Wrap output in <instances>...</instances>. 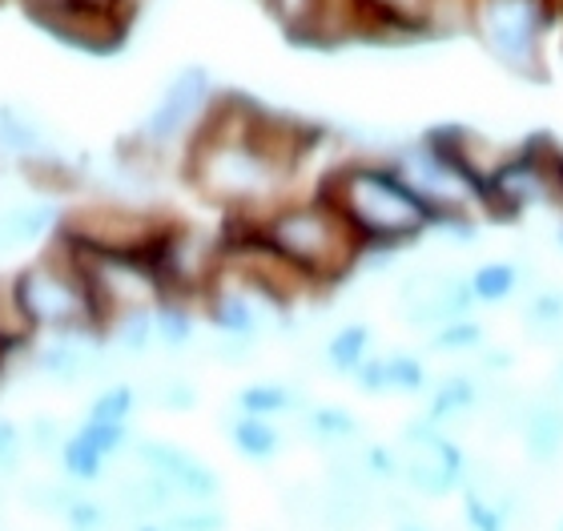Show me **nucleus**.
Here are the masks:
<instances>
[{"label":"nucleus","instance_id":"1","mask_svg":"<svg viewBox=\"0 0 563 531\" xmlns=\"http://www.w3.org/2000/svg\"><path fill=\"white\" fill-rule=\"evenodd\" d=\"M318 193L346 218L366 254H390L427 230H434V210L407 186V177L390 162L354 157L330 166Z\"/></svg>","mask_w":563,"mask_h":531},{"label":"nucleus","instance_id":"2","mask_svg":"<svg viewBox=\"0 0 563 531\" xmlns=\"http://www.w3.org/2000/svg\"><path fill=\"white\" fill-rule=\"evenodd\" d=\"M254 225L266 237V246L278 250L314 290L339 286L363 262V242L322 193L302 201L282 198L278 206L258 213Z\"/></svg>","mask_w":563,"mask_h":531},{"label":"nucleus","instance_id":"3","mask_svg":"<svg viewBox=\"0 0 563 531\" xmlns=\"http://www.w3.org/2000/svg\"><path fill=\"white\" fill-rule=\"evenodd\" d=\"M12 286L36 334H101V314L89 295V283L60 242L16 266Z\"/></svg>","mask_w":563,"mask_h":531},{"label":"nucleus","instance_id":"4","mask_svg":"<svg viewBox=\"0 0 563 531\" xmlns=\"http://www.w3.org/2000/svg\"><path fill=\"white\" fill-rule=\"evenodd\" d=\"M552 29L560 21L548 0H471V33L516 77H543Z\"/></svg>","mask_w":563,"mask_h":531},{"label":"nucleus","instance_id":"5","mask_svg":"<svg viewBox=\"0 0 563 531\" xmlns=\"http://www.w3.org/2000/svg\"><path fill=\"white\" fill-rule=\"evenodd\" d=\"M165 225H169V218H162V213L141 210V206L121 198H101L60 210L53 237L60 246L85 250V254H141V258H150L157 237L165 234Z\"/></svg>","mask_w":563,"mask_h":531},{"label":"nucleus","instance_id":"6","mask_svg":"<svg viewBox=\"0 0 563 531\" xmlns=\"http://www.w3.org/2000/svg\"><path fill=\"white\" fill-rule=\"evenodd\" d=\"M21 9L41 33L85 57H118L130 45L133 12L89 9L77 0H21Z\"/></svg>","mask_w":563,"mask_h":531},{"label":"nucleus","instance_id":"7","mask_svg":"<svg viewBox=\"0 0 563 531\" xmlns=\"http://www.w3.org/2000/svg\"><path fill=\"white\" fill-rule=\"evenodd\" d=\"M213 97H218V85H213L210 69H201V65L177 69L165 81V89L157 93V101H153V109L145 113V121H141V130L133 137L141 145H150L153 154L186 145L201 125V118L210 113Z\"/></svg>","mask_w":563,"mask_h":531},{"label":"nucleus","instance_id":"8","mask_svg":"<svg viewBox=\"0 0 563 531\" xmlns=\"http://www.w3.org/2000/svg\"><path fill=\"white\" fill-rule=\"evenodd\" d=\"M395 451H399V479L419 496H446L467 472L463 451L439 431L434 419H411Z\"/></svg>","mask_w":563,"mask_h":531},{"label":"nucleus","instance_id":"9","mask_svg":"<svg viewBox=\"0 0 563 531\" xmlns=\"http://www.w3.org/2000/svg\"><path fill=\"white\" fill-rule=\"evenodd\" d=\"M475 307L471 283L451 270H415L399 286V314L415 331H434L443 322L467 319Z\"/></svg>","mask_w":563,"mask_h":531},{"label":"nucleus","instance_id":"10","mask_svg":"<svg viewBox=\"0 0 563 531\" xmlns=\"http://www.w3.org/2000/svg\"><path fill=\"white\" fill-rule=\"evenodd\" d=\"M130 443V423H93V419H85L73 435H65L57 463L65 479H73V484H97L106 475L109 460H118Z\"/></svg>","mask_w":563,"mask_h":531},{"label":"nucleus","instance_id":"11","mask_svg":"<svg viewBox=\"0 0 563 531\" xmlns=\"http://www.w3.org/2000/svg\"><path fill=\"white\" fill-rule=\"evenodd\" d=\"M130 451H133V460H137V467L165 475V479L181 491V499H189V504H210V499L218 496V487H222L218 475H213L198 455H189V451L177 447V443H165V439H133Z\"/></svg>","mask_w":563,"mask_h":531},{"label":"nucleus","instance_id":"12","mask_svg":"<svg viewBox=\"0 0 563 531\" xmlns=\"http://www.w3.org/2000/svg\"><path fill=\"white\" fill-rule=\"evenodd\" d=\"M177 504H181V491L165 475L145 472V467L137 475H125V479L113 484V516H125V520H162L165 511H174Z\"/></svg>","mask_w":563,"mask_h":531},{"label":"nucleus","instance_id":"13","mask_svg":"<svg viewBox=\"0 0 563 531\" xmlns=\"http://www.w3.org/2000/svg\"><path fill=\"white\" fill-rule=\"evenodd\" d=\"M57 222H60V210L45 198L0 206V258L21 254V250L53 237L57 234Z\"/></svg>","mask_w":563,"mask_h":531},{"label":"nucleus","instance_id":"14","mask_svg":"<svg viewBox=\"0 0 563 531\" xmlns=\"http://www.w3.org/2000/svg\"><path fill=\"white\" fill-rule=\"evenodd\" d=\"M351 378L366 395H419L427 387V366L419 354L395 351V354H371Z\"/></svg>","mask_w":563,"mask_h":531},{"label":"nucleus","instance_id":"15","mask_svg":"<svg viewBox=\"0 0 563 531\" xmlns=\"http://www.w3.org/2000/svg\"><path fill=\"white\" fill-rule=\"evenodd\" d=\"M519 435H523V447L531 451V460L552 463L563 451V407L552 399L528 402V411L519 419Z\"/></svg>","mask_w":563,"mask_h":531},{"label":"nucleus","instance_id":"16","mask_svg":"<svg viewBox=\"0 0 563 531\" xmlns=\"http://www.w3.org/2000/svg\"><path fill=\"white\" fill-rule=\"evenodd\" d=\"M225 435L238 447V455H246L250 463H271L282 447V431L274 427V419H262V414L238 411L225 423Z\"/></svg>","mask_w":563,"mask_h":531},{"label":"nucleus","instance_id":"17","mask_svg":"<svg viewBox=\"0 0 563 531\" xmlns=\"http://www.w3.org/2000/svg\"><path fill=\"white\" fill-rule=\"evenodd\" d=\"M238 411L262 414V419H282V414H302L306 395L290 383H250L238 390Z\"/></svg>","mask_w":563,"mask_h":531},{"label":"nucleus","instance_id":"18","mask_svg":"<svg viewBox=\"0 0 563 531\" xmlns=\"http://www.w3.org/2000/svg\"><path fill=\"white\" fill-rule=\"evenodd\" d=\"M33 343H36V327L29 322L21 298H16L12 274H0V351L9 354V358H21V354H29Z\"/></svg>","mask_w":563,"mask_h":531},{"label":"nucleus","instance_id":"19","mask_svg":"<svg viewBox=\"0 0 563 531\" xmlns=\"http://www.w3.org/2000/svg\"><path fill=\"white\" fill-rule=\"evenodd\" d=\"M371 346H375V334L366 322H346L339 331L330 334L327 346H322V363L334 375H354L358 366L371 358Z\"/></svg>","mask_w":563,"mask_h":531},{"label":"nucleus","instance_id":"20","mask_svg":"<svg viewBox=\"0 0 563 531\" xmlns=\"http://www.w3.org/2000/svg\"><path fill=\"white\" fill-rule=\"evenodd\" d=\"M302 431L306 439H314V443H327V447H342V443H351L358 439V414L346 411V407H334V402H322V407H306L302 411Z\"/></svg>","mask_w":563,"mask_h":531},{"label":"nucleus","instance_id":"21","mask_svg":"<svg viewBox=\"0 0 563 531\" xmlns=\"http://www.w3.org/2000/svg\"><path fill=\"white\" fill-rule=\"evenodd\" d=\"M479 399H483V390L471 375H446L434 383L431 402H427V419H434V423L459 419V414H467Z\"/></svg>","mask_w":563,"mask_h":531},{"label":"nucleus","instance_id":"22","mask_svg":"<svg viewBox=\"0 0 563 531\" xmlns=\"http://www.w3.org/2000/svg\"><path fill=\"white\" fill-rule=\"evenodd\" d=\"M106 339L118 346L121 354H145L157 343V331H153V307L137 310H121L106 322Z\"/></svg>","mask_w":563,"mask_h":531},{"label":"nucleus","instance_id":"23","mask_svg":"<svg viewBox=\"0 0 563 531\" xmlns=\"http://www.w3.org/2000/svg\"><path fill=\"white\" fill-rule=\"evenodd\" d=\"M153 331H157V343L169 346V351H181V346L194 343L198 334V319L189 310L186 298H162L153 307Z\"/></svg>","mask_w":563,"mask_h":531},{"label":"nucleus","instance_id":"24","mask_svg":"<svg viewBox=\"0 0 563 531\" xmlns=\"http://www.w3.org/2000/svg\"><path fill=\"white\" fill-rule=\"evenodd\" d=\"M137 407H141V390L133 383H109V387H101L89 399L85 419H93V423H130Z\"/></svg>","mask_w":563,"mask_h":531},{"label":"nucleus","instance_id":"25","mask_svg":"<svg viewBox=\"0 0 563 531\" xmlns=\"http://www.w3.org/2000/svg\"><path fill=\"white\" fill-rule=\"evenodd\" d=\"M519 278H523V274H519L511 262H483L467 283H471L475 302H507V298L519 290Z\"/></svg>","mask_w":563,"mask_h":531},{"label":"nucleus","instance_id":"26","mask_svg":"<svg viewBox=\"0 0 563 531\" xmlns=\"http://www.w3.org/2000/svg\"><path fill=\"white\" fill-rule=\"evenodd\" d=\"M137 390H141V402L162 407V411H194V407H198V387H194L189 378L162 375V378H150V383Z\"/></svg>","mask_w":563,"mask_h":531},{"label":"nucleus","instance_id":"27","mask_svg":"<svg viewBox=\"0 0 563 531\" xmlns=\"http://www.w3.org/2000/svg\"><path fill=\"white\" fill-rule=\"evenodd\" d=\"M21 499H24V508L65 520V511H69L73 499H77V487H73V479H60V484L57 479H41V484H24Z\"/></svg>","mask_w":563,"mask_h":531},{"label":"nucleus","instance_id":"28","mask_svg":"<svg viewBox=\"0 0 563 531\" xmlns=\"http://www.w3.org/2000/svg\"><path fill=\"white\" fill-rule=\"evenodd\" d=\"M483 343V327L475 319H455V322H443V327H434L431 331V351H443V354H463V351H475Z\"/></svg>","mask_w":563,"mask_h":531},{"label":"nucleus","instance_id":"29","mask_svg":"<svg viewBox=\"0 0 563 531\" xmlns=\"http://www.w3.org/2000/svg\"><path fill=\"white\" fill-rule=\"evenodd\" d=\"M162 528L165 531H222L225 516L222 511L206 508V504H194V508H181V504H177L174 511H165L162 516Z\"/></svg>","mask_w":563,"mask_h":531},{"label":"nucleus","instance_id":"30","mask_svg":"<svg viewBox=\"0 0 563 531\" xmlns=\"http://www.w3.org/2000/svg\"><path fill=\"white\" fill-rule=\"evenodd\" d=\"M65 528L69 531H113V508L97 504V499L77 496L73 508L65 511Z\"/></svg>","mask_w":563,"mask_h":531},{"label":"nucleus","instance_id":"31","mask_svg":"<svg viewBox=\"0 0 563 531\" xmlns=\"http://www.w3.org/2000/svg\"><path fill=\"white\" fill-rule=\"evenodd\" d=\"M24 447H29V439H24V427L12 423V419H0V475H16V472H21Z\"/></svg>","mask_w":563,"mask_h":531},{"label":"nucleus","instance_id":"32","mask_svg":"<svg viewBox=\"0 0 563 531\" xmlns=\"http://www.w3.org/2000/svg\"><path fill=\"white\" fill-rule=\"evenodd\" d=\"M24 439H29L36 451L57 455L60 443H65V427H60V419H53V414H33L29 427H24Z\"/></svg>","mask_w":563,"mask_h":531},{"label":"nucleus","instance_id":"33","mask_svg":"<svg viewBox=\"0 0 563 531\" xmlns=\"http://www.w3.org/2000/svg\"><path fill=\"white\" fill-rule=\"evenodd\" d=\"M210 354L218 363L225 366H242L250 363V354H254V339H234V334H218L210 346Z\"/></svg>","mask_w":563,"mask_h":531},{"label":"nucleus","instance_id":"34","mask_svg":"<svg viewBox=\"0 0 563 531\" xmlns=\"http://www.w3.org/2000/svg\"><path fill=\"white\" fill-rule=\"evenodd\" d=\"M511 363H516V358H511V351H487L479 366L487 370V375H504V370H511Z\"/></svg>","mask_w":563,"mask_h":531},{"label":"nucleus","instance_id":"35","mask_svg":"<svg viewBox=\"0 0 563 531\" xmlns=\"http://www.w3.org/2000/svg\"><path fill=\"white\" fill-rule=\"evenodd\" d=\"M89 9H109V12H133V0H77Z\"/></svg>","mask_w":563,"mask_h":531},{"label":"nucleus","instance_id":"36","mask_svg":"<svg viewBox=\"0 0 563 531\" xmlns=\"http://www.w3.org/2000/svg\"><path fill=\"white\" fill-rule=\"evenodd\" d=\"M552 174H555V198H563V150L552 154Z\"/></svg>","mask_w":563,"mask_h":531},{"label":"nucleus","instance_id":"37","mask_svg":"<svg viewBox=\"0 0 563 531\" xmlns=\"http://www.w3.org/2000/svg\"><path fill=\"white\" fill-rule=\"evenodd\" d=\"M9 363H12V358L4 351H0V383H4V375H9Z\"/></svg>","mask_w":563,"mask_h":531},{"label":"nucleus","instance_id":"38","mask_svg":"<svg viewBox=\"0 0 563 531\" xmlns=\"http://www.w3.org/2000/svg\"><path fill=\"white\" fill-rule=\"evenodd\" d=\"M0 4H4V0H0Z\"/></svg>","mask_w":563,"mask_h":531},{"label":"nucleus","instance_id":"39","mask_svg":"<svg viewBox=\"0 0 563 531\" xmlns=\"http://www.w3.org/2000/svg\"><path fill=\"white\" fill-rule=\"evenodd\" d=\"M560 531H563V528H560Z\"/></svg>","mask_w":563,"mask_h":531}]
</instances>
